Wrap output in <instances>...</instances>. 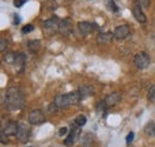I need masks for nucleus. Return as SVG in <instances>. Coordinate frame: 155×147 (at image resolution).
<instances>
[{
  "mask_svg": "<svg viewBox=\"0 0 155 147\" xmlns=\"http://www.w3.org/2000/svg\"><path fill=\"white\" fill-rule=\"evenodd\" d=\"M4 102H5V107L11 111H17L23 109L24 107V94L19 87H10L4 97Z\"/></svg>",
  "mask_w": 155,
  "mask_h": 147,
  "instance_id": "obj_1",
  "label": "nucleus"
},
{
  "mask_svg": "<svg viewBox=\"0 0 155 147\" xmlns=\"http://www.w3.org/2000/svg\"><path fill=\"white\" fill-rule=\"evenodd\" d=\"M80 101H81V96L79 91H73L56 96L54 99V104L58 107V109H63V108H68L72 104H77Z\"/></svg>",
  "mask_w": 155,
  "mask_h": 147,
  "instance_id": "obj_2",
  "label": "nucleus"
},
{
  "mask_svg": "<svg viewBox=\"0 0 155 147\" xmlns=\"http://www.w3.org/2000/svg\"><path fill=\"white\" fill-rule=\"evenodd\" d=\"M42 28H43V34L45 36H54L56 32H58L60 19L58 17H51V18L47 19V20H44Z\"/></svg>",
  "mask_w": 155,
  "mask_h": 147,
  "instance_id": "obj_3",
  "label": "nucleus"
},
{
  "mask_svg": "<svg viewBox=\"0 0 155 147\" xmlns=\"http://www.w3.org/2000/svg\"><path fill=\"white\" fill-rule=\"evenodd\" d=\"M134 63H135V66L137 68L144 70V68H147V67L149 66V63H150V56L148 55L147 53H143V52L137 53V54L134 56Z\"/></svg>",
  "mask_w": 155,
  "mask_h": 147,
  "instance_id": "obj_4",
  "label": "nucleus"
},
{
  "mask_svg": "<svg viewBox=\"0 0 155 147\" xmlns=\"http://www.w3.org/2000/svg\"><path fill=\"white\" fill-rule=\"evenodd\" d=\"M28 120H29L30 125H41L45 121V117H44L43 111L39 110V109H35V110L30 111Z\"/></svg>",
  "mask_w": 155,
  "mask_h": 147,
  "instance_id": "obj_5",
  "label": "nucleus"
},
{
  "mask_svg": "<svg viewBox=\"0 0 155 147\" xmlns=\"http://www.w3.org/2000/svg\"><path fill=\"white\" fill-rule=\"evenodd\" d=\"M30 133H31V129L30 126L25 125V123H21L19 125V128H18V133H17V139L19 140L21 144H25L29 141V138H30Z\"/></svg>",
  "mask_w": 155,
  "mask_h": 147,
  "instance_id": "obj_6",
  "label": "nucleus"
},
{
  "mask_svg": "<svg viewBox=\"0 0 155 147\" xmlns=\"http://www.w3.org/2000/svg\"><path fill=\"white\" fill-rule=\"evenodd\" d=\"M94 29H97V25L94 23H90V22H79L78 23V30L84 36L92 34L94 31Z\"/></svg>",
  "mask_w": 155,
  "mask_h": 147,
  "instance_id": "obj_7",
  "label": "nucleus"
},
{
  "mask_svg": "<svg viewBox=\"0 0 155 147\" xmlns=\"http://www.w3.org/2000/svg\"><path fill=\"white\" fill-rule=\"evenodd\" d=\"M129 34H130V26L128 24L118 25V26H116V29L114 31L115 38H117V39H124L125 37L129 36Z\"/></svg>",
  "mask_w": 155,
  "mask_h": 147,
  "instance_id": "obj_8",
  "label": "nucleus"
},
{
  "mask_svg": "<svg viewBox=\"0 0 155 147\" xmlns=\"http://www.w3.org/2000/svg\"><path fill=\"white\" fill-rule=\"evenodd\" d=\"M18 128H19V123L17 122V121H8L6 125H5V127L1 129L7 136H16L17 135V133H18Z\"/></svg>",
  "mask_w": 155,
  "mask_h": 147,
  "instance_id": "obj_9",
  "label": "nucleus"
},
{
  "mask_svg": "<svg viewBox=\"0 0 155 147\" xmlns=\"http://www.w3.org/2000/svg\"><path fill=\"white\" fill-rule=\"evenodd\" d=\"M73 31V23L69 18L61 19L60 20V28H58V32L62 35H69Z\"/></svg>",
  "mask_w": 155,
  "mask_h": 147,
  "instance_id": "obj_10",
  "label": "nucleus"
},
{
  "mask_svg": "<svg viewBox=\"0 0 155 147\" xmlns=\"http://www.w3.org/2000/svg\"><path fill=\"white\" fill-rule=\"evenodd\" d=\"M79 134H80V127H78V126L74 125V126L72 127V129H71L68 136H67L66 140H64V145H66V146H72V145L75 142V140H77Z\"/></svg>",
  "mask_w": 155,
  "mask_h": 147,
  "instance_id": "obj_11",
  "label": "nucleus"
},
{
  "mask_svg": "<svg viewBox=\"0 0 155 147\" xmlns=\"http://www.w3.org/2000/svg\"><path fill=\"white\" fill-rule=\"evenodd\" d=\"M133 15H134V17H135L136 20H137L138 23H141V24H144V23L147 22V16L143 13L142 7H141L140 5H137V4H135V5L133 6Z\"/></svg>",
  "mask_w": 155,
  "mask_h": 147,
  "instance_id": "obj_12",
  "label": "nucleus"
},
{
  "mask_svg": "<svg viewBox=\"0 0 155 147\" xmlns=\"http://www.w3.org/2000/svg\"><path fill=\"white\" fill-rule=\"evenodd\" d=\"M17 68L18 72H23L25 70V65H26V56L24 53H17L16 55V60H15V63H13Z\"/></svg>",
  "mask_w": 155,
  "mask_h": 147,
  "instance_id": "obj_13",
  "label": "nucleus"
},
{
  "mask_svg": "<svg viewBox=\"0 0 155 147\" xmlns=\"http://www.w3.org/2000/svg\"><path fill=\"white\" fill-rule=\"evenodd\" d=\"M120 93L119 92H112V93H110V94H107L106 97H105V99H104V102H105V104L107 105V108H110V107H114V105H116L117 103L120 101Z\"/></svg>",
  "mask_w": 155,
  "mask_h": 147,
  "instance_id": "obj_14",
  "label": "nucleus"
},
{
  "mask_svg": "<svg viewBox=\"0 0 155 147\" xmlns=\"http://www.w3.org/2000/svg\"><path fill=\"white\" fill-rule=\"evenodd\" d=\"M114 38H115L114 32H110V31H107V32H100V34H98L97 36V42L98 44H107V43L112 42Z\"/></svg>",
  "mask_w": 155,
  "mask_h": 147,
  "instance_id": "obj_15",
  "label": "nucleus"
},
{
  "mask_svg": "<svg viewBox=\"0 0 155 147\" xmlns=\"http://www.w3.org/2000/svg\"><path fill=\"white\" fill-rule=\"evenodd\" d=\"M78 91H79L80 96H81V99H85V98L90 97V96H91V94L94 92V89H93V86H90V85H84V86H80Z\"/></svg>",
  "mask_w": 155,
  "mask_h": 147,
  "instance_id": "obj_16",
  "label": "nucleus"
},
{
  "mask_svg": "<svg viewBox=\"0 0 155 147\" xmlns=\"http://www.w3.org/2000/svg\"><path fill=\"white\" fill-rule=\"evenodd\" d=\"M93 144V135L87 133L85 135H82L81 138V146L82 147H91Z\"/></svg>",
  "mask_w": 155,
  "mask_h": 147,
  "instance_id": "obj_17",
  "label": "nucleus"
},
{
  "mask_svg": "<svg viewBox=\"0 0 155 147\" xmlns=\"http://www.w3.org/2000/svg\"><path fill=\"white\" fill-rule=\"evenodd\" d=\"M28 48L32 52V53H37L39 49H41V42L38 39H31L29 41L28 43Z\"/></svg>",
  "mask_w": 155,
  "mask_h": 147,
  "instance_id": "obj_18",
  "label": "nucleus"
},
{
  "mask_svg": "<svg viewBox=\"0 0 155 147\" xmlns=\"http://www.w3.org/2000/svg\"><path fill=\"white\" fill-rule=\"evenodd\" d=\"M144 133L148 136H155V122H149L144 127Z\"/></svg>",
  "mask_w": 155,
  "mask_h": 147,
  "instance_id": "obj_19",
  "label": "nucleus"
},
{
  "mask_svg": "<svg viewBox=\"0 0 155 147\" xmlns=\"http://www.w3.org/2000/svg\"><path fill=\"white\" fill-rule=\"evenodd\" d=\"M86 122H87V118H86L85 115H78L77 117H75V120H74V125L78 126V127H80V128L82 126H85Z\"/></svg>",
  "mask_w": 155,
  "mask_h": 147,
  "instance_id": "obj_20",
  "label": "nucleus"
},
{
  "mask_svg": "<svg viewBox=\"0 0 155 147\" xmlns=\"http://www.w3.org/2000/svg\"><path fill=\"white\" fill-rule=\"evenodd\" d=\"M105 6L107 7V10H110V11H112L115 13L118 12V6H117L116 2L114 0H105Z\"/></svg>",
  "mask_w": 155,
  "mask_h": 147,
  "instance_id": "obj_21",
  "label": "nucleus"
},
{
  "mask_svg": "<svg viewBox=\"0 0 155 147\" xmlns=\"http://www.w3.org/2000/svg\"><path fill=\"white\" fill-rule=\"evenodd\" d=\"M16 55L17 54H15V53H6L5 55H4V61L6 62V63H15V60H16Z\"/></svg>",
  "mask_w": 155,
  "mask_h": 147,
  "instance_id": "obj_22",
  "label": "nucleus"
},
{
  "mask_svg": "<svg viewBox=\"0 0 155 147\" xmlns=\"http://www.w3.org/2000/svg\"><path fill=\"white\" fill-rule=\"evenodd\" d=\"M106 109H107V105L105 104V102H104V101H101V102L97 105L98 115H104V114H105V111H106Z\"/></svg>",
  "mask_w": 155,
  "mask_h": 147,
  "instance_id": "obj_23",
  "label": "nucleus"
},
{
  "mask_svg": "<svg viewBox=\"0 0 155 147\" xmlns=\"http://www.w3.org/2000/svg\"><path fill=\"white\" fill-rule=\"evenodd\" d=\"M148 101L150 103H155V85H153L148 91Z\"/></svg>",
  "mask_w": 155,
  "mask_h": 147,
  "instance_id": "obj_24",
  "label": "nucleus"
},
{
  "mask_svg": "<svg viewBox=\"0 0 155 147\" xmlns=\"http://www.w3.org/2000/svg\"><path fill=\"white\" fill-rule=\"evenodd\" d=\"M32 30H35V26H34L32 24H26V25L21 29V32H23V34H30Z\"/></svg>",
  "mask_w": 155,
  "mask_h": 147,
  "instance_id": "obj_25",
  "label": "nucleus"
},
{
  "mask_svg": "<svg viewBox=\"0 0 155 147\" xmlns=\"http://www.w3.org/2000/svg\"><path fill=\"white\" fill-rule=\"evenodd\" d=\"M136 4L137 5H140L141 7H149V5H150V0H135Z\"/></svg>",
  "mask_w": 155,
  "mask_h": 147,
  "instance_id": "obj_26",
  "label": "nucleus"
},
{
  "mask_svg": "<svg viewBox=\"0 0 155 147\" xmlns=\"http://www.w3.org/2000/svg\"><path fill=\"white\" fill-rule=\"evenodd\" d=\"M6 47H7V41H6V38H1V39H0V50H1V52H5Z\"/></svg>",
  "mask_w": 155,
  "mask_h": 147,
  "instance_id": "obj_27",
  "label": "nucleus"
},
{
  "mask_svg": "<svg viewBox=\"0 0 155 147\" xmlns=\"http://www.w3.org/2000/svg\"><path fill=\"white\" fill-rule=\"evenodd\" d=\"M26 1H28V0H15V1H13V5H15L16 7H21Z\"/></svg>",
  "mask_w": 155,
  "mask_h": 147,
  "instance_id": "obj_28",
  "label": "nucleus"
},
{
  "mask_svg": "<svg viewBox=\"0 0 155 147\" xmlns=\"http://www.w3.org/2000/svg\"><path fill=\"white\" fill-rule=\"evenodd\" d=\"M134 135H135V134H134L133 132H130V133L128 134V136H127V144H128V145H130V144L133 142V140H134Z\"/></svg>",
  "mask_w": 155,
  "mask_h": 147,
  "instance_id": "obj_29",
  "label": "nucleus"
},
{
  "mask_svg": "<svg viewBox=\"0 0 155 147\" xmlns=\"http://www.w3.org/2000/svg\"><path fill=\"white\" fill-rule=\"evenodd\" d=\"M67 132H68V128H67V127H62V128H60V130H58V136H63V135H66Z\"/></svg>",
  "mask_w": 155,
  "mask_h": 147,
  "instance_id": "obj_30",
  "label": "nucleus"
},
{
  "mask_svg": "<svg viewBox=\"0 0 155 147\" xmlns=\"http://www.w3.org/2000/svg\"><path fill=\"white\" fill-rule=\"evenodd\" d=\"M7 135L1 130V134H0V140H1V144H6L7 142V138H6Z\"/></svg>",
  "mask_w": 155,
  "mask_h": 147,
  "instance_id": "obj_31",
  "label": "nucleus"
},
{
  "mask_svg": "<svg viewBox=\"0 0 155 147\" xmlns=\"http://www.w3.org/2000/svg\"><path fill=\"white\" fill-rule=\"evenodd\" d=\"M13 23H15V24H19L20 23V18L17 15H15V20H13Z\"/></svg>",
  "mask_w": 155,
  "mask_h": 147,
  "instance_id": "obj_32",
  "label": "nucleus"
}]
</instances>
